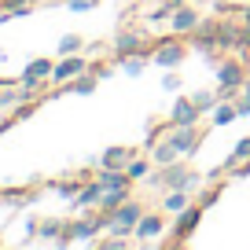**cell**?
<instances>
[{"label":"cell","mask_w":250,"mask_h":250,"mask_svg":"<svg viewBox=\"0 0 250 250\" xmlns=\"http://www.w3.org/2000/svg\"><path fill=\"white\" fill-rule=\"evenodd\" d=\"M203 213H206V206H203V203H191L188 210L173 213V235H169V239H162V247H184V243L191 239V232L199 228Z\"/></svg>","instance_id":"cell-1"},{"label":"cell","mask_w":250,"mask_h":250,"mask_svg":"<svg viewBox=\"0 0 250 250\" xmlns=\"http://www.w3.org/2000/svg\"><path fill=\"white\" fill-rule=\"evenodd\" d=\"M184 59H188V48H184V41H177V33L158 41L155 52H151V62H155V66H166V70H177Z\"/></svg>","instance_id":"cell-2"},{"label":"cell","mask_w":250,"mask_h":250,"mask_svg":"<svg viewBox=\"0 0 250 250\" xmlns=\"http://www.w3.org/2000/svg\"><path fill=\"white\" fill-rule=\"evenodd\" d=\"M147 44H151V33H147V30H122L110 48H114V59H125V55L144 52Z\"/></svg>","instance_id":"cell-3"},{"label":"cell","mask_w":250,"mask_h":250,"mask_svg":"<svg viewBox=\"0 0 250 250\" xmlns=\"http://www.w3.org/2000/svg\"><path fill=\"white\" fill-rule=\"evenodd\" d=\"M162 232H166V210H162V213L144 210V217L136 221V232H133V235H136V243H140V247H151Z\"/></svg>","instance_id":"cell-4"},{"label":"cell","mask_w":250,"mask_h":250,"mask_svg":"<svg viewBox=\"0 0 250 250\" xmlns=\"http://www.w3.org/2000/svg\"><path fill=\"white\" fill-rule=\"evenodd\" d=\"M243 81H247V66H243V59H225V62H217V85H221V88L243 92Z\"/></svg>","instance_id":"cell-5"},{"label":"cell","mask_w":250,"mask_h":250,"mask_svg":"<svg viewBox=\"0 0 250 250\" xmlns=\"http://www.w3.org/2000/svg\"><path fill=\"white\" fill-rule=\"evenodd\" d=\"M166 140L177 147V155H195V147H199V129L195 125H177V129H166Z\"/></svg>","instance_id":"cell-6"},{"label":"cell","mask_w":250,"mask_h":250,"mask_svg":"<svg viewBox=\"0 0 250 250\" xmlns=\"http://www.w3.org/2000/svg\"><path fill=\"white\" fill-rule=\"evenodd\" d=\"M199 118H203V110L195 107L191 96H177V100H173V110H169V125L173 129H177V125H199Z\"/></svg>","instance_id":"cell-7"},{"label":"cell","mask_w":250,"mask_h":250,"mask_svg":"<svg viewBox=\"0 0 250 250\" xmlns=\"http://www.w3.org/2000/svg\"><path fill=\"white\" fill-rule=\"evenodd\" d=\"M88 70V55H66L62 62H55V70H52V81L55 85H62V81H74V78H81V74Z\"/></svg>","instance_id":"cell-8"},{"label":"cell","mask_w":250,"mask_h":250,"mask_svg":"<svg viewBox=\"0 0 250 250\" xmlns=\"http://www.w3.org/2000/svg\"><path fill=\"white\" fill-rule=\"evenodd\" d=\"M158 180H162V188H184V191H188V188L199 184V173H191V169H184V166L169 162V166H162Z\"/></svg>","instance_id":"cell-9"},{"label":"cell","mask_w":250,"mask_h":250,"mask_svg":"<svg viewBox=\"0 0 250 250\" xmlns=\"http://www.w3.org/2000/svg\"><path fill=\"white\" fill-rule=\"evenodd\" d=\"M199 22H203V15H199V8H191V4H184V8H177L169 15V30L177 33V37H184V33H195Z\"/></svg>","instance_id":"cell-10"},{"label":"cell","mask_w":250,"mask_h":250,"mask_svg":"<svg viewBox=\"0 0 250 250\" xmlns=\"http://www.w3.org/2000/svg\"><path fill=\"white\" fill-rule=\"evenodd\" d=\"M52 70H55L52 59H33L30 66L22 70V81H26V85H33V88H44L48 78H52Z\"/></svg>","instance_id":"cell-11"},{"label":"cell","mask_w":250,"mask_h":250,"mask_svg":"<svg viewBox=\"0 0 250 250\" xmlns=\"http://www.w3.org/2000/svg\"><path fill=\"white\" fill-rule=\"evenodd\" d=\"M100 199H103V188H100V180H88V184L78 191V199H74L70 206H74L78 213H85V210H96V206H100Z\"/></svg>","instance_id":"cell-12"},{"label":"cell","mask_w":250,"mask_h":250,"mask_svg":"<svg viewBox=\"0 0 250 250\" xmlns=\"http://www.w3.org/2000/svg\"><path fill=\"white\" fill-rule=\"evenodd\" d=\"M41 239L44 243H55V247H70L66 243V221H41Z\"/></svg>","instance_id":"cell-13"},{"label":"cell","mask_w":250,"mask_h":250,"mask_svg":"<svg viewBox=\"0 0 250 250\" xmlns=\"http://www.w3.org/2000/svg\"><path fill=\"white\" fill-rule=\"evenodd\" d=\"M147 62H151V55H147V52H136V55H125V59H118V66H122L125 78H144Z\"/></svg>","instance_id":"cell-14"},{"label":"cell","mask_w":250,"mask_h":250,"mask_svg":"<svg viewBox=\"0 0 250 250\" xmlns=\"http://www.w3.org/2000/svg\"><path fill=\"white\" fill-rule=\"evenodd\" d=\"M136 158V151H129V147H107L103 151V158H100V166H110V169H125V166Z\"/></svg>","instance_id":"cell-15"},{"label":"cell","mask_w":250,"mask_h":250,"mask_svg":"<svg viewBox=\"0 0 250 250\" xmlns=\"http://www.w3.org/2000/svg\"><path fill=\"white\" fill-rule=\"evenodd\" d=\"M96 180H100L103 191H107V188H129V184H133L125 169H110V166H103V169L96 173Z\"/></svg>","instance_id":"cell-16"},{"label":"cell","mask_w":250,"mask_h":250,"mask_svg":"<svg viewBox=\"0 0 250 250\" xmlns=\"http://www.w3.org/2000/svg\"><path fill=\"white\" fill-rule=\"evenodd\" d=\"M188 206H191V199H188L184 188H166V199H162L166 213H180V210H188Z\"/></svg>","instance_id":"cell-17"},{"label":"cell","mask_w":250,"mask_h":250,"mask_svg":"<svg viewBox=\"0 0 250 250\" xmlns=\"http://www.w3.org/2000/svg\"><path fill=\"white\" fill-rule=\"evenodd\" d=\"M239 33H243V26H235V22H217V44H221V52H228V48L235 52Z\"/></svg>","instance_id":"cell-18"},{"label":"cell","mask_w":250,"mask_h":250,"mask_svg":"<svg viewBox=\"0 0 250 250\" xmlns=\"http://www.w3.org/2000/svg\"><path fill=\"white\" fill-rule=\"evenodd\" d=\"M85 184H88V180H85V177L78 173L74 180H59V184H52V191H55L59 199H66V203H74V199H78V191H81Z\"/></svg>","instance_id":"cell-19"},{"label":"cell","mask_w":250,"mask_h":250,"mask_svg":"<svg viewBox=\"0 0 250 250\" xmlns=\"http://www.w3.org/2000/svg\"><path fill=\"white\" fill-rule=\"evenodd\" d=\"M125 199H129V188H107V191H103V199H100V206H96V210H103V213H114L118 206L125 203Z\"/></svg>","instance_id":"cell-20"},{"label":"cell","mask_w":250,"mask_h":250,"mask_svg":"<svg viewBox=\"0 0 250 250\" xmlns=\"http://www.w3.org/2000/svg\"><path fill=\"white\" fill-rule=\"evenodd\" d=\"M239 118V107H235V100H217V107H213V125H228Z\"/></svg>","instance_id":"cell-21"},{"label":"cell","mask_w":250,"mask_h":250,"mask_svg":"<svg viewBox=\"0 0 250 250\" xmlns=\"http://www.w3.org/2000/svg\"><path fill=\"white\" fill-rule=\"evenodd\" d=\"M96 85H100V78H88V74H81V78H74V85H66L62 92H78V96H92L96 92Z\"/></svg>","instance_id":"cell-22"},{"label":"cell","mask_w":250,"mask_h":250,"mask_svg":"<svg viewBox=\"0 0 250 250\" xmlns=\"http://www.w3.org/2000/svg\"><path fill=\"white\" fill-rule=\"evenodd\" d=\"M125 173H129V180H147L151 177V158H133V162L125 166Z\"/></svg>","instance_id":"cell-23"},{"label":"cell","mask_w":250,"mask_h":250,"mask_svg":"<svg viewBox=\"0 0 250 250\" xmlns=\"http://www.w3.org/2000/svg\"><path fill=\"white\" fill-rule=\"evenodd\" d=\"M151 155H155V162H158V166H169V162H177V158H180V155H177V147H173L169 140H158Z\"/></svg>","instance_id":"cell-24"},{"label":"cell","mask_w":250,"mask_h":250,"mask_svg":"<svg viewBox=\"0 0 250 250\" xmlns=\"http://www.w3.org/2000/svg\"><path fill=\"white\" fill-rule=\"evenodd\" d=\"M247 158H250V136H243V140H235V147H232V155H228L225 169H232V166L247 162Z\"/></svg>","instance_id":"cell-25"},{"label":"cell","mask_w":250,"mask_h":250,"mask_svg":"<svg viewBox=\"0 0 250 250\" xmlns=\"http://www.w3.org/2000/svg\"><path fill=\"white\" fill-rule=\"evenodd\" d=\"M55 52H59V55H74V52H85V41H81L78 33H66V37H62L59 44H55Z\"/></svg>","instance_id":"cell-26"},{"label":"cell","mask_w":250,"mask_h":250,"mask_svg":"<svg viewBox=\"0 0 250 250\" xmlns=\"http://www.w3.org/2000/svg\"><path fill=\"white\" fill-rule=\"evenodd\" d=\"M191 100H195V107L203 110V114H213V107H217V92H206V88L191 92Z\"/></svg>","instance_id":"cell-27"},{"label":"cell","mask_w":250,"mask_h":250,"mask_svg":"<svg viewBox=\"0 0 250 250\" xmlns=\"http://www.w3.org/2000/svg\"><path fill=\"white\" fill-rule=\"evenodd\" d=\"M4 11H11V19H26L33 11V0H4Z\"/></svg>","instance_id":"cell-28"},{"label":"cell","mask_w":250,"mask_h":250,"mask_svg":"<svg viewBox=\"0 0 250 250\" xmlns=\"http://www.w3.org/2000/svg\"><path fill=\"white\" fill-rule=\"evenodd\" d=\"M235 107H239V118H250V78L243 81V92L235 100Z\"/></svg>","instance_id":"cell-29"},{"label":"cell","mask_w":250,"mask_h":250,"mask_svg":"<svg viewBox=\"0 0 250 250\" xmlns=\"http://www.w3.org/2000/svg\"><path fill=\"white\" fill-rule=\"evenodd\" d=\"M217 195H221V184H213V188H206L203 195H199V203H203V206H206V210H210V206H213V203H217Z\"/></svg>","instance_id":"cell-30"},{"label":"cell","mask_w":250,"mask_h":250,"mask_svg":"<svg viewBox=\"0 0 250 250\" xmlns=\"http://www.w3.org/2000/svg\"><path fill=\"white\" fill-rule=\"evenodd\" d=\"M66 8L70 11H92V8H100V0H66Z\"/></svg>","instance_id":"cell-31"},{"label":"cell","mask_w":250,"mask_h":250,"mask_svg":"<svg viewBox=\"0 0 250 250\" xmlns=\"http://www.w3.org/2000/svg\"><path fill=\"white\" fill-rule=\"evenodd\" d=\"M162 88H166V92H177V88H180V78H177V74H166V78H162Z\"/></svg>","instance_id":"cell-32"},{"label":"cell","mask_w":250,"mask_h":250,"mask_svg":"<svg viewBox=\"0 0 250 250\" xmlns=\"http://www.w3.org/2000/svg\"><path fill=\"white\" fill-rule=\"evenodd\" d=\"M92 74H96V78H110V74H114V66H107V62H96Z\"/></svg>","instance_id":"cell-33"},{"label":"cell","mask_w":250,"mask_h":250,"mask_svg":"<svg viewBox=\"0 0 250 250\" xmlns=\"http://www.w3.org/2000/svg\"><path fill=\"white\" fill-rule=\"evenodd\" d=\"M235 177H250V158H247V162H239V166H235Z\"/></svg>","instance_id":"cell-34"},{"label":"cell","mask_w":250,"mask_h":250,"mask_svg":"<svg viewBox=\"0 0 250 250\" xmlns=\"http://www.w3.org/2000/svg\"><path fill=\"white\" fill-rule=\"evenodd\" d=\"M162 4H166V8H169V11H177V8H184L188 0H162Z\"/></svg>","instance_id":"cell-35"},{"label":"cell","mask_w":250,"mask_h":250,"mask_svg":"<svg viewBox=\"0 0 250 250\" xmlns=\"http://www.w3.org/2000/svg\"><path fill=\"white\" fill-rule=\"evenodd\" d=\"M243 22H250V4H247V8H243Z\"/></svg>","instance_id":"cell-36"},{"label":"cell","mask_w":250,"mask_h":250,"mask_svg":"<svg viewBox=\"0 0 250 250\" xmlns=\"http://www.w3.org/2000/svg\"><path fill=\"white\" fill-rule=\"evenodd\" d=\"M0 88H4V85H0Z\"/></svg>","instance_id":"cell-37"}]
</instances>
